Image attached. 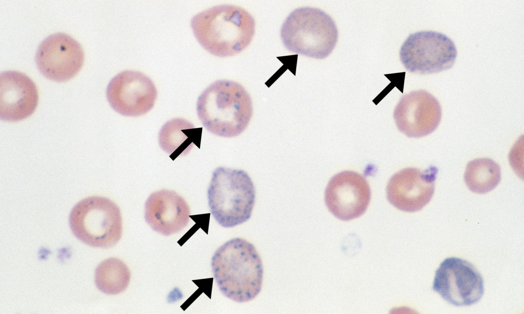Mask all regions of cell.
<instances>
[{"instance_id": "9a60e30c", "label": "cell", "mask_w": 524, "mask_h": 314, "mask_svg": "<svg viewBox=\"0 0 524 314\" xmlns=\"http://www.w3.org/2000/svg\"><path fill=\"white\" fill-rule=\"evenodd\" d=\"M189 214L186 201L171 190L156 191L145 204V221L154 231L164 235L178 233L184 228L189 222Z\"/></svg>"}, {"instance_id": "3957f363", "label": "cell", "mask_w": 524, "mask_h": 314, "mask_svg": "<svg viewBox=\"0 0 524 314\" xmlns=\"http://www.w3.org/2000/svg\"><path fill=\"white\" fill-rule=\"evenodd\" d=\"M198 116L211 133L235 137L247 127L252 116L250 95L239 83L220 80L208 86L196 102Z\"/></svg>"}, {"instance_id": "7c38bea8", "label": "cell", "mask_w": 524, "mask_h": 314, "mask_svg": "<svg viewBox=\"0 0 524 314\" xmlns=\"http://www.w3.org/2000/svg\"><path fill=\"white\" fill-rule=\"evenodd\" d=\"M437 173L438 169L434 166L424 170L409 167L398 171L387 185L388 200L403 211L421 210L433 196Z\"/></svg>"}, {"instance_id": "6da1fadb", "label": "cell", "mask_w": 524, "mask_h": 314, "mask_svg": "<svg viewBox=\"0 0 524 314\" xmlns=\"http://www.w3.org/2000/svg\"><path fill=\"white\" fill-rule=\"evenodd\" d=\"M214 277L221 293L237 302L252 300L259 293L263 267L254 246L246 240H228L211 260Z\"/></svg>"}, {"instance_id": "9c48e42d", "label": "cell", "mask_w": 524, "mask_h": 314, "mask_svg": "<svg viewBox=\"0 0 524 314\" xmlns=\"http://www.w3.org/2000/svg\"><path fill=\"white\" fill-rule=\"evenodd\" d=\"M157 96L151 80L143 73L125 71L115 76L106 89V97L111 107L118 113L127 117L145 114L154 106Z\"/></svg>"}, {"instance_id": "5bb4252c", "label": "cell", "mask_w": 524, "mask_h": 314, "mask_svg": "<svg viewBox=\"0 0 524 314\" xmlns=\"http://www.w3.org/2000/svg\"><path fill=\"white\" fill-rule=\"evenodd\" d=\"M38 101L37 87L25 74L6 71L0 74V118L8 122L22 120L31 115Z\"/></svg>"}, {"instance_id": "ba28073f", "label": "cell", "mask_w": 524, "mask_h": 314, "mask_svg": "<svg viewBox=\"0 0 524 314\" xmlns=\"http://www.w3.org/2000/svg\"><path fill=\"white\" fill-rule=\"evenodd\" d=\"M432 289L449 303L469 306L482 297L483 279L470 262L458 258L445 259L435 272Z\"/></svg>"}, {"instance_id": "5b68a950", "label": "cell", "mask_w": 524, "mask_h": 314, "mask_svg": "<svg viewBox=\"0 0 524 314\" xmlns=\"http://www.w3.org/2000/svg\"><path fill=\"white\" fill-rule=\"evenodd\" d=\"M280 36L289 51L323 59L334 49L338 32L329 15L319 9L307 7L291 12L282 25Z\"/></svg>"}, {"instance_id": "e0dca14e", "label": "cell", "mask_w": 524, "mask_h": 314, "mask_svg": "<svg viewBox=\"0 0 524 314\" xmlns=\"http://www.w3.org/2000/svg\"><path fill=\"white\" fill-rule=\"evenodd\" d=\"M501 179L499 166L489 158H479L469 162L464 173L468 188L478 194L487 193L494 189Z\"/></svg>"}, {"instance_id": "ac0fdd59", "label": "cell", "mask_w": 524, "mask_h": 314, "mask_svg": "<svg viewBox=\"0 0 524 314\" xmlns=\"http://www.w3.org/2000/svg\"><path fill=\"white\" fill-rule=\"evenodd\" d=\"M130 272L126 264L116 258L101 262L95 271V283L101 291L116 295L124 291L130 280Z\"/></svg>"}, {"instance_id": "8fae6325", "label": "cell", "mask_w": 524, "mask_h": 314, "mask_svg": "<svg viewBox=\"0 0 524 314\" xmlns=\"http://www.w3.org/2000/svg\"><path fill=\"white\" fill-rule=\"evenodd\" d=\"M371 196L369 185L362 175L344 171L331 178L325 190L324 200L329 210L337 218L350 220L366 210Z\"/></svg>"}, {"instance_id": "277c9868", "label": "cell", "mask_w": 524, "mask_h": 314, "mask_svg": "<svg viewBox=\"0 0 524 314\" xmlns=\"http://www.w3.org/2000/svg\"><path fill=\"white\" fill-rule=\"evenodd\" d=\"M207 197L216 221L223 227L231 228L250 218L255 191L246 172L220 167L212 173Z\"/></svg>"}, {"instance_id": "30bf717a", "label": "cell", "mask_w": 524, "mask_h": 314, "mask_svg": "<svg viewBox=\"0 0 524 314\" xmlns=\"http://www.w3.org/2000/svg\"><path fill=\"white\" fill-rule=\"evenodd\" d=\"M84 54L80 44L69 35L58 33L49 36L39 46L35 56L37 67L46 78L67 81L81 69Z\"/></svg>"}, {"instance_id": "8992f818", "label": "cell", "mask_w": 524, "mask_h": 314, "mask_svg": "<svg viewBox=\"0 0 524 314\" xmlns=\"http://www.w3.org/2000/svg\"><path fill=\"white\" fill-rule=\"evenodd\" d=\"M69 223L78 239L94 247L113 246L122 234L120 209L104 197H89L77 203L70 213Z\"/></svg>"}, {"instance_id": "4fadbf2b", "label": "cell", "mask_w": 524, "mask_h": 314, "mask_svg": "<svg viewBox=\"0 0 524 314\" xmlns=\"http://www.w3.org/2000/svg\"><path fill=\"white\" fill-rule=\"evenodd\" d=\"M442 116L438 100L424 90L403 96L396 106L394 117L398 129L410 138L427 136L438 127Z\"/></svg>"}, {"instance_id": "52a82bcc", "label": "cell", "mask_w": 524, "mask_h": 314, "mask_svg": "<svg viewBox=\"0 0 524 314\" xmlns=\"http://www.w3.org/2000/svg\"><path fill=\"white\" fill-rule=\"evenodd\" d=\"M454 42L446 35L423 31L409 35L400 50V58L411 73L429 74L451 68L456 57Z\"/></svg>"}, {"instance_id": "2e32d148", "label": "cell", "mask_w": 524, "mask_h": 314, "mask_svg": "<svg viewBox=\"0 0 524 314\" xmlns=\"http://www.w3.org/2000/svg\"><path fill=\"white\" fill-rule=\"evenodd\" d=\"M202 128L194 125L183 118H174L167 121L159 133L161 148L174 160L180 155H185L194 145L200 148Z\"/></svg>"}, {"instance_id": "7a4b0ae2", "label": "cell", "mask_w": 524, "mask_h": 314, "mask_svg": "<svg viewBox=\"0 0 524 314\" xmlns=\"http://www.w3.org/2000/svg\"><path fill=\"white\" fill-rule=\"evenodd\" d=\"M191 27L206 50L224 57L239 53L250 44L255 32V21L242 8L223 5L194 16Z\"/></svg>"}]
</instances>
